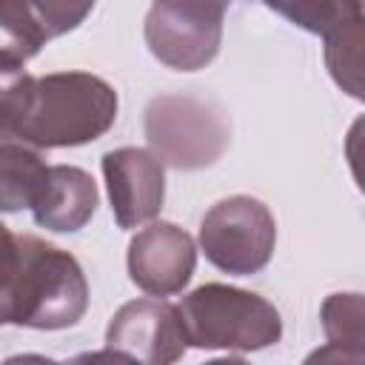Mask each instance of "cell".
I'll return each mask as SVG.
<instances>
[{"mask_svg": "<svg viewBox=\"0 0 365 365\" xmlns=\"http://www.w3.org/2000/svg\"><path fill=\"white\" fill-rule=\"evenodd\" d=\"M111 211L120 228H137L163 208V160L145 148H117L103 157Z\"/></svg>", "mask_w": 365, "mask_h": 365, "instance_id": "9", "label": "cell"}, {"mask_svg": "<svg viewBox=\"0 0 365 365\" xmlns=\"http://www.w3.org/2000/svg\"><path fill=\"white\" fill-rule=\"evenodd\" d=\"M277 225L268 205L254 197H228L211 205L200 222V245L211 265L225 274H254L268 265Z\"/></svg>", "mask_w": 365, "mask_h": 365, "instance_id": "5", "label": "cell"}, {"mask_svg": "<svg viewBox=\"0 0 365 365\" xmlns=\"http://www.w3.org/2000/svg\"><path fill=\"white\" fill-rule=\"evenodd\" d=\"M302 365H365V351H351L342 345H322L314 354H308V359Z\"/></svg>", "mask_w": 365, "mask_h": 365, "instance_id": "16", "label": "cell"}, {"mask_svg": "<svg viewBox=\"0 0 365 365\" xmlns=\"http://www.w3.org/2000/svg\"><path fill=\"white\" fill-rule=\"evenodd\" d=\"M97 208L94 180L74 165H51L43 197L31 208L34 222L51 231H77L83 228Z\"/></svg>", "mask_w": 365, "mask_h": 365, "instance_id": "11", "label": "cell"}, {"mask_svg": "<svg viewBox=\"0 0 365 365\" xmlns=\"http://www.w3.org/2000/svg\"><path fill=\"white\" fill-rule=\"evenodd\" d=\"M222 3H154L145 17V43L168 68L197 71L220 51Z\"/></svg>", "mask_w": 365, "mask_h": 365, "instance_id": "6", "label": "cell"}, {"mask_svg": "<svg viewBox=\"0 0 365 365\" xmlns=\"http://www.w3.org/2000/svg\"><path fill=\"white\" fill-rule=\"evenodd\" d=\"M188 345L194 348H228V351H259L282 336L277 308L231 285L208 282L177 305Z\"/></svg>", "mask_w": 365, "mask_h": 365, "instance_id": "3", "label": "cell"}, {"mask_svg": "<svg viewBox=\"0 0 365 365\" xmlns=\"http://www.w3.org/2000/svg\"><path fill=\"white\" fill-rule=\"evenodd\" d=\"M205 365H248V362H242V359H231V356H225V359H211V362H205Z\"/></svg>", "mask_w": 365, "mask_h": 365, "instance_id": "19", "label": "cell"}, {"mask_svg": "<svg viewBox=\"0 0 365 365\" xmlns=\"http://www.w3.org/2000/svg\"><path fill=\"white\" fill-rule=\"evenodd\" d=\"M3 365H60L54 359H46V356H37V354H20V356H11L6 359Z\"/></svg>", "mask_w": 365, "mask_h": 365, "instance_id": "18", "label": "cell"}, {"mask_svg": "<svg viewBox=\"0 0 365 365\" xmlns=\"http://www.w3.org/2000/svg\"><path fill=\"white\" fill-rule=\"evenodd\" d=\"M106 342L140 365H174L188 348L180 308L163 299L125 302L111 317Z\"/></svg>", "mask_w": 365, "mask_h": 365, "instance_id": "7", "label": "cell"}, {"mask_svg": "<svg viewBox=\"0 0 365 365\" xmlns=\"http://www.w3.org/2000/svg\"><path fill=\"white\" fill-rule=\"evenodd\" d=\"M197 265L194 240L174 222H151L128 245V274L151 297H168L185 288Z\"/></svg>", "mask_w": 365, "mask_h": 365, "instance_id": "8", "label": "cell"}, {"mask_svg": "<svg viewBox=\"0 0 365 365\" xmlns=\"http://www.w3.org/2000/svg\"><path fill=\"white\" fill-rule=\"evenodd\" d=\"M145 137L154 154L174 168L211 165L228 145L220 108L188 94H160L145 108Z\"/></svg>", "mask_w": 365, "mask_h": 365, "instance_id": "4", "label": "cell"}, {"mask_svg": "<svg viewBox=\"0 0 365 365\" xmlns=\"http://www.w3.org/2000/svg\"><path fill=\"white\" fill-rule=\"evenodd\" d=\"M117 117L114 88L88 71L17 77L3 86V137L37 148H66L97 140Z\"/></svg>", "mask_w": 365, "mask_h": 365, "instance_id": "1", "label": "cell"}, {"mask_svg": "<svg viewBox=\"0 0 365 365\" xmlns=\"http://www.w3.org/2000/svg\"><path fill=\"white\" fill-rule=\"evenodd\" d=\"M319 317L331 345L365 351V294H331Z\"/></svg>", "mask_w": 365, "mask_h": 365, "instance_id": "14", "label": "cell"}, {"mask_svg": "<svg viewBox=\"0 0 365 365\" xmlns=\"http://www.w3.org/2000/svg\"><path fill=\"white\" fill-rule=\"evenodd\" d=\"M325 66L334 83L365 103V3H348L342 17L322 34Z\"/></svg>", "mask_w": 365, "mask_h": 365, "instance_id": "12", "label": "cell"}, {"mask_svg": "<svg viewBox=\"0 0 365 365\" xmlns=\"http://www.w3.org/2000/svg\"><path fill=\"white\" fill-rule=\"evenodd\" d=\"M63 365H140L137 359L114 351V348H103V351H88V354H80Z\"/></svg>", "mask_w": 365, "mask_h": 365, "instance_id": "17", "label": "cell"}, {"mask_svg": "<svg viewBox=\"0 0 365 365\" xmlns=\"http://www.w3.org/2000/svg\"><path fill=\"white\" fill-rule=\"evenodd\" d=\"M51 165L43 163L37 151L29 145L3 137L0 143V200L3 211L34 208L48 182Z\"/></svg>", "mask_w": 365, "mask_h": 365, "instance_id": "13", "label": "cell"}, {"mask_svg": "<svg viewBox=\"0 0 365 365\" xmlns=\"http://www.w3.org/2000/svg\"><path fill=\"white\" fill-rule=\"evenodd\" d=\"M88 305L80 262L34 234L3 228L0 317L6 325L57 331L74 325Z\"/></svg>", "mask_w": 365, "mask_h": 365, "instance_id": "2", "label": "cell"}, {"mask_svg": "<svg viewBox=\"0 0 365 365\" xmlns=\"http://www.w3.org/2000/svg\"><path fill=\"white\" fill-rule=\"evenodd\" d=\"M345 157H348V165H351V174H354L356 185H359V191L365 194V114L348 128Z\"/></svg>", "mask_w": 365, "mask_h": 365, "instance_id": "15", "label": "cell"}, {"mask_svg": "<svg viewBox=\"0 0 365 365\" xmlns=\"http://www.w3.org/2000/svg\"><path fill=\"white\" fill-rule=\"evenodd\" d=\"M91 11L88 3H0V66L3 74L17 71L40 46L74 29Z\"/></svg>", "mask_w": 365, "mask_h": 365, "instance_id": "10", "label": "cell"}]
</instances>
